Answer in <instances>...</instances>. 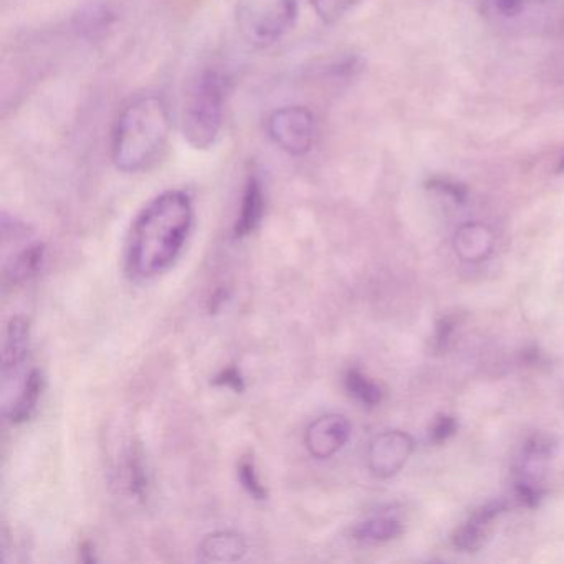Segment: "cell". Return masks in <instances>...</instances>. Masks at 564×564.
Masks as SVG:
<instances>
[{
  "label": "cell",
  "mask_w": 564,
  "mask_h": 564,
  "mask_svg": "<svg viewBox=\"0 0 564 564\" xmlns=\"http://www.w3.org/2000/svg\"><path fill=\"white\" fill-rule=\"evenodd\" d=\"M455 432H457V422H455V419L451 417V415H441V417L435 419L429 435H431L432 442H435V444H442V442L452 437Z\"/></svg>",
  "instance_id": "603a6c76"
},
{
  "label": "cell",
  "mask_w": 564,
  "mask_h": 564,
  "mask_svg": "<svg viewBox=\"0 0 564 564\" xmlns=\"http://www.w3.org/2000/svg\"><path fill=\"white\" fill-rule=\"evenodd\" d=\"M199 553L207 563H237L246 556L247 541L237 531H214L200 541Z\"/></svg>",
  "instance_id": "7c38bea8"
},
{
  "label": "cell",
  "mask_w": 564,
  "mask_h": 564,
  "mask_svg": "<svg viewBox=\"0 0 564 564\" xmlns=\"http://www.w3.org/2000/svg\"><path fill=\"white\" fill-rule=\"evenodd\" d=\"M351 437V424L341 414H325L315 419L305 432V447L319 460L335 457Z\"/></svg>",
  "instance_id": "52a82bcc"
},
{
  "label": "cell",
  "mask_w": 564,
  "mask_h": 564,
  "mask_svg": "<svg viewBox=\"0 0 564 564\" xmlns=\"http://www.w3.org/2000/svg\"><path fill=\"white\" fill-rule=\"evenodd\" d=\"M213 384L230 389V391L237 392V394L246 391V379H243L242 372L236 366H226V368L220 369L214 376Z\"/></svg>",
  "instance_id": "44dd1931"
},
{
  "label": "cell",
  "mask_w": 564,
  "mask_h": 564,
  "mask_svg": "<svg viewBox=\"0 0 564 564\" xmlns=\"http://www.w3.org/2000/svg\"><path fill=\"white\" fill-rule=\"evenodd\" d=\"M507 503L495 501V503L485 505L478 508L454 534V543L458 550L471 551L480 550L494 528L495 520L507 511Z\"/></svg>",
  "instance_id": "9c48e42d"
},
{
  "label": "cell",
  "mask_w": 564,
  "mask_h": 564,
  "mask_svg": "<svg viewBox=\"0 0 564 564\" xmlns=\"http://www.w3.org/2000/svg\"><path fill=\"white\" fill-rule=\"evenodd\" d=\"M45 260V246L42 242H29L14 253L4 265V283L9 286L21 285L37 275Z\"/></svg>",
  "instance_id": "9a60e30c"
},
{
  "label": "cell",
  "mask_w": 564,
  "mask_h": 564,
  "mask_svg": "<svg viewBox=\"0 0 564 564\" xmlns=\"http://www.w3.org/2000/svg\"><path fill=\"white\" fill-rule=\"evenodd\" d=\"M237 478L243 490L257 501H263L269 498L265 485L260 480L259 471H257L256 462L252 457H242L237 464Z\"/></svg>",
  "instance_id": "d6986e66"
},
{
  "label": "cell",
  "mask_w": 564,
  "mask_h": 564,
  "mask_svg": "<svg viewBox=\"0 0 564 564\" xmlns=\"http://www.w3.org/2000/svg\"><path fill=\"white\" fill-rule=\"evenodd\" d=\"M143 458V452L140 448L131 447L124 454L123 471H121L124 487L130 491L131 497L138 498V500H144L148 497V488H150Z\"/></svg>",
  "instance_id": "e0dca14e"
},
{
  "label": "cell",
  "mask_w": 564,
  "mask_h": 564,
  "mask_svg": "<svg viewBox=\"0 0 564 564\" xmlns=\"http://www.w3.org/2000/svg\"><path fill=\"white\" fill-rule=\"evenodd\" d=\"M345 388L351 398L368 408H375L381 402L382 391L368 376L362 375L359 369H348L345 375Z\"/></svg>",
  "instance_id": "ac0fdd59"
},
{
  "label": "cell",
  "mask_w": 564,
  "mask_h": 564,
  "mask_svg": "<svg viewBox=\"0 0 564 564\" xmlns=\"http://www.w3.org/2000/svg\"><path fill=\"white\" fill-rule=\"evenodd\" d=\"M544 0H491V8L501 18L513 19L523 14L528 6L541 4Z\"/></svg>",
  "instance_id": "7402d4cb"
},
{
  "label": "cell",
  "mask_w": 564,
  "mask_h": 564,
  "mask_svg": "<svg viewBox=\"0 0 564 564\" xmlns=\"http://www.w3.org/2000/svg\"><path fill=\"white\" fill-rule=\"evenodd\" d=\"M495 234L480 223H468L458 227L454 237L455 253L464 262L480 263L494 252Z\"/></svg>",
  "instance_id": "8fae6325"
},
{
  "label": "cell",
  "mask_w": 564,
  "mask_h": 564,
  "mask_svg": "<svg viewBox=\"0 0 564 564\" xmlns=\"http://www.w3.org/2000/svg\"><path fill=\"white\" fill-rule=\"evenodd\" d=\"M455 322L454 318H444L441 319V323L437 325V329H435V348L444 349L447 346L448 339H451L452 333H454Z\"/></svg>",
  "instance_id": "cb8c5ba5"
},
{
  "label": "cell",
  "mask_w": 564,
  "mask_h": 564,
  "mask_svg": "<svg viewBox=\"0 0 564 564\" xmlns=\"http://www.w3.org/2000/svg\"><path fill=\"white\" fill-rule=\"evenodd\" d=\"M194 224L193 199L171 189L151 199L131 224L124 247V269L134 280L167 272L183 253Z\"/></svg>",
  "instance_id": "6da1fadb"
},
{
  "label": "cell",
  "mask_w": 564,
  "mask_h": 564,
  "mask_svg": "<svg viewBox=\"0 0 564 564\" xmlns=\"http://www.w3.org/2000/svg\"><path fill=\"white\" fill-rule=\"evenodd\" d=\"M265 189L259 174H250L243 187L242 200H240L239 214L234 224V234L237 239H246L256 232L262 224L265 214Z\"/></svg>",
  "instance_id": "30bf717a"
},
{
  "label": "cell",
  "mask_w": 564,
  "mask_h": 564,
  "mask_svg": "<svg viewBox=\"0 0 564 564\" xmlns=\"http://www.w3.org/2000/svg\"><path fill=\"white\" fill-rule=\"evenodd\" d=\"M273 143L290 156H305L316 140L315 115L305 107H283L267 121Z\"/></svg>",
  "instance_id": "5b68a950"
},
{
  "label": "cell",
  "mask_w": 564,
  "mask_h": 564,
  "mask_svg": "<svg viewBox=\"0 0 564 564\" xmlns=\"http://www.w3.org/2000/svg\"><path fill=\"white\" fill-rule=\"evenodd\" d=\"M227 77L219 68H206L191 85L184 104L183 133L194 150H209L223 131Z\"/></svg>",
  "instance_id": "3957f363"
},
{
  "label": "cell",
  "mask_w": 564,
  "mask_h": 564,
  "mask_svg": "<svg viewBox=\"0 0 564 564\" xmlns=\"http://www.w3.org/2000/svg\"><path fill=\"white\" fill-rule=\"evenodd\" d=\"M296 18L299 0H237V28L256 48H269L282 41Z\"/></svg>",
  "instance_id": "277c9868"
},
{
  "label": "cell",
  "mask_w": 564,
  "mask_h": 564,
  "mask_svg": "<svg viewBox=\"0 0 564 564\" xmlns=\"http://www.w3.org/2000/svg\"><path fill=\"white\" fill-rule=\"evenodd\" d=\"M401 531V521L395 520L394 517H389V514H378V517L359 521L352 528L351 534L355 540L361 541V543H384V541L398 538Z\"/></svg>",
  "instance_id": "2e32d148"
},
{
  "label": "cell",
  "mask_w": 564,
  "mask_h": 564,
  "mask_svg": "<svg viewBox=\"0 0 564 564\" xmlns=\"http://www.w3.org/2000/svg\"><path fill=\"white\" fill-rule=\"evenodd\" d=\"M173 121L161 95L134 98L118 117L111 141V158L121 173L147 171L160 160L170 141Z\"/></svg>",
  "instance_id": "7a4b0ae2"
},
{
  "label": "cell",
  "mask_w": 564,
  "mask_h": 564,
  "mask_svg": "<svg viewBox=\"0 0 564 564\" xmlns=\"http://www.w3.org/2000/svg\"><path fill=\"white\" fill-rule=\"evenodd\" d=\"M80 554H82V560H84L85 563H94L95 554H94V546H91V543L82 544Z\"/></svg>",
  "instance_id": "d4e9b609"
},
{
  "label": "cell",
  "mask_w": 564,
  "mask_h": 564,
  "mask_svg": "<svg viewBox=\"0 0 564 564\" xmlns=\"http://www.w3.org/2000/svg\"><path fill=\"white\" fill-rule=\"evenodd\" d=\"M31 351V323L24 316H14L6 329L4 352H2V372L6 378L15 375L24 365Z\"/></svg>",
  "instance_id": "4fadbf2b"
},
{
  "label": "cell",
  "mask_w": 564,
  "mask_h": 564,
  "mask_svg": "<svg viewBox=\"0 0 564 564\" xmlns=\"http://www.w3.org/2000/svg\"><path fill=\"white\" fill-rule=\"evenodd\" d=\"M414 452V438L402 431H386L372 438L368 448V467L376 477L398 474Z\"/></svg>",
  "instance_id": "8992f818"
},
{
  "label": "cell",
  "mask_w": 564,
  "mask_h": 564,
  "mask_svg": "<svg viewBox=\"0 0 564 564\" xmlns=\"http://www.w3.org/2000/svg\"><path fill=\"white\" fill-rule=\"evenodd\" d=\"M554 452H556V441L553 435H531L521 448L520 460H518V484L541 487Z\"/></svg>",
  "instance_id": "ba28073f"
},
{
  "label": "cell",
  "mask_w": 564,
  "mask_h": 564,
  "mask_svg": "<svg viewBox=\"0 0 564 564\" xmlns=\"http://www.w3.org/2000/svg\"><path fill=\"white\" fill-rule=\"evenodd\" d=\"M44 376L39 369H32L25 376L24 382L19 388L14 401L6 408V417L11 424H25L37 411L39 401L44 392Z\"/></svg>",
  "instance_id": "5bb4252c"
},
{
  "label": "cell",
  "mask_w": 564,
  "mask_h": 564,
  "mask_svg": "<svg viewBox=\"0 0 564 564\" xmlns=\"http://www.w3.org/2000/svg\"><path fill=\"white\" fill-rule=\"evenodd\" d=\"M358 2L359 0H310V4L315 9L316 15L326 24L339 21Z\"/></svg>",
  "instance_id": "ffe728a7"
}]
</instances>
